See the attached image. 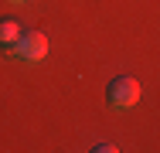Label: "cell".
<instances>
[{
	"instance_id": "3",
	"label": "cell",
	"mask_w": 160,
	"mask_h": 153,
	"mask_svg": "<svg viewBox=\"0 0 160 153\" xmlns=\"http://www.w3.org/2000/svg\"><path fill=\"white\" fill-rule=\"evenodd\" d=\"M21 21H14V17H0V48H14V41L21 37Z\"/></svg>"
},
{
	"instance_id": "1",
	"label": "cell",
	"mask_w": 160,
	"mask_h": 153,
	"mask_svg": "<svg viewBox=\"0 0 160 153\" xmlns=\"http://www.w3.org/2000/svg\"><path fill=\"white\" fill-rule=\"evenodd\" d=\"M10 55L21 58V61H28V65L41 61L48 55V34H44V31H21V37L14 41Z\"/></svg>"
},
{
	"instance_id": "2",
	"label": "cell",
	"mask_w": 160,
	"mask_h": 153,
	"mask_svg": "<svg viewBox=\"0 0 160 153\" xmlns=\"http://www.w3.org/2000/svg\"><path fill=\"white\" fill-rule=\"evenodd\" d=\"M140 95H143L140 82H136V78H129V75L112 78V82H109V89H106V99H109V106H112V109H133V106L140 102Z\"/></svg>"
},
{
	"instance_id": "4",
	"label": "cell",
	"mask_w": 160,
	"mask_h": 153,
	"mask_svg": "<svg viewBox=\"0 0 160 153\" xmlns=\"http://www.w3.org/2000/svg\"><path fill=\"white\" fill-rule=\"evenodd\" d=\"M92 150L96 153H116V146H112V143H99V146H92Z\"/></svg>"
},
{
	"instance_id": "5",
	"label": "cell",
	"mask_w": 160,
	"mask_h": 153,
	"mask_svg": "<svg viewBox=\"0 0 160 153\" xmlns=\"http://www.w3.org/2000/svg\"><path fill=\"white\" fill-rule=\"evenodd\" d=\"M10 3H24V0H10Z\"/></svg>"
}]
</instances>
